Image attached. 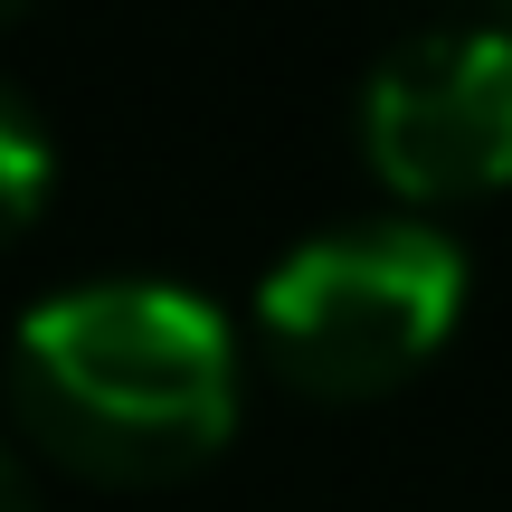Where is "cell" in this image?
Returning a JSON list of instances; mask_svg holds the SVG:
<instances>
[{
	"label": "cell",
	"instance_id": "cell-3",
	"mask_svg": "<svg viewBox=\"0 0 512 512\" xmlns=\"http://www.w3.org/2000/svg\"><path fill=\"white\" fill-rule=\"evenodd\" d=\"M361 143L418 200L512 181V29L503 19H418L361 76Z\"/></svg>",
	"mask_w": 512,
	"mask_h": 512
},
{
	"label": "cell",
	"instance_id": "cell-2",
	"mask_svg": "<svg viewBox=\"0 0 512 512\" xmlns=\"http://www.w3.org/2000/svg\"><path fill=\"white\" fill-rule=\"evenodd\" d=\"M465 304V247L427 219H342L285 247L256 285L266 351L313 389H389L446 342Z\"/></svg>",
	"mask_w": 512,
	"mask_h": 512
},
{
	"label": "cell",
	"instance_id": "cell-1",
	"mask_svg": "<svg viewBox=\"0 0 512 512\" xmlns=\"http://www.w3.org/2000/svg\"><path fill=\"white\" fill-rule=\"evenodd\" d=\"M10 408L48 456L143 484L181 475L238 427V342L200 285L95 275L19 313Z\"/></svg>",
	"mask_w": 512,
	"mask_h": 512
},
{
	"label": "cell",
	"instance_id": "cell-4",
	"mask_svg": "<svg viewBox=\"0 0 512 512\" xmlns=\"http://www.w3.org/2000/svg\"><path fill=\"white\" fill-rule=\"evenodd\" d=\"M48 124H38V105L0 76V238H10L19 219H29L38 200H48Z\"/></svg>",
	"mask_w": 512,
	"mask_h": 512
},
{
	"label": "cell",
	"instance_id": "cell-5",
	"mask_svg": "<svg viewBox=\"0 0 512 512\" xmlns=\"http://www.w3.org/2000/svg\"><path fill=\"white\" fill-rule=\"evenodd\" d=\"M0 512H38V494H29V475H19L10 446H0Z\"/></svg>",
	"mask_w": 512,
	"mask_h": 512
}]
</instances>
